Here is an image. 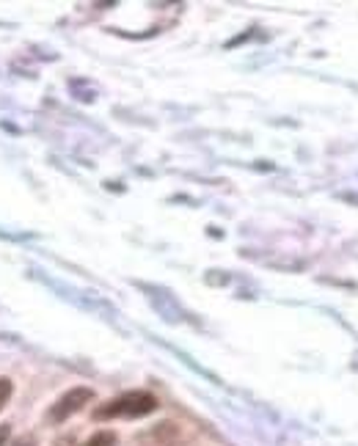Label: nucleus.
I'll list each match as a JSON object with an SVG mask.
<instances>
[{"label":"nucleus","instance_id":"nucleus-1","mask_svg":"<svg viewBox=\"0 0 358 446\" xmlns=\"http://www.w3.org/2000/svg\"><path fill=\"white\" fill-rule=\"evenodd\" d=\"M154 408H157V396L154 394H149V391H127V394L100 405L94 411V419H138V416H149Z\"/></svg>","mask_w":358,"mask_h":446},{"label":"nucleus","instance_id":"nucleus-2","mask_svg":"<svg viewBox=\"0 0 358 446\" xmlns=\"http://www.w3.org/2000/svg\"><path fill=\"white\" fill-rule=\"evenodd\" d=\"M91 399H94V391L86 389V386H77V389H72V391H67V394L61 396V399L50 408V421H55V424L67 421L72 413H77L83 405H88Z\"/></svg>","mask_w":358,"mask_h":446},{"label":"nucleus","instance_id":"nucleus-3","mask_svg":"<svg viewBox=\"0 0 358 446\" xmlns=\"http://www.w3.org/2000/svg\"><path fill=\"white\" fill-rule=\"evenodd\" d=\"M116 444H119L116 433H110V430H100L97 435H91V438H88L83 446H116Z\"/></svg>","mask_w":358,"mask_h":446},{"label":"nucleus","instance_id":"nucleus-4","mask_svg":"<svg viewBox=\"0 0 358 446\" xmlns=\"http://www.w3.org/2000/svg\"><path fill=\"white\" fill-rule=\"evenodd\" d=\"M14 391V386H11V380L8 377H0V411H3V405L8 402V396Z\"/></svg>","mask_w":358,"mask_h":446},{"label":"nucleus","instance_id":"nucleus-5","mask_svg":"<svg viewBox=\"0 0 358 446\" xmlns=\"http://www.w3.org/2000/svg\"><path fill=\"white\" fill-rule=\"evenodd\" d=\"M8 435H11V427H8V424H0V446L8 444Z\"/></svg>","mask_w":358,"mask_h":446},{"label":"nucleus","instance_id":"nucleus-6","mask_svg":"<svg viewBox=\"0 0 358 446\" xmlns=\"http://www.w3.org/2000/svg\"><path fill=\"white\" fill-rule=\"evenodd\" d=\"M11 446H36V438H33V435H23V438H17Z\"/></svg>","mask_w":358,"mask_h":446}]
</instances>
